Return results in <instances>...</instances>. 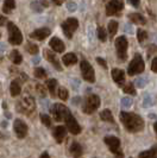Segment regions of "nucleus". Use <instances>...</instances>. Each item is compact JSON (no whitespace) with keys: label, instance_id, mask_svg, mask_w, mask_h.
I'll return each instance as SVG.
<instances>
[{"label":"nucleus","instance_id":"obj_1","mask_svg":"<svg viewBox=\"0 0 157 158\" xmlns=\"http://www.w3.org/2000/svg\"><path fill=\"white\" fill-rule=\"evenodd\" d=\"M120 121L124 125L126 130L131 133L141 132L144 128V120L136 113H129V112H121L119 114Z\"/></svg>","mask_w":157,"mask_h":158},{"label":"nucleus","instance_id":"obj_2","mask_svg":"<svg viewBox=\"0 0 157 158\" xmlns=\"http://www.w3.org/2000/svg\"><path fill=\"white\" fill-rule=\"evenodd\" d=\"M35 108H36L35 100L29 93H25L22 98V100L17 103V110L20 113L26 114V115H30L32 112L35 111Z\"/></svg>","mask_w":157,"mask_h":158},{"label":"nucleus","instance_id":"obj_3","mask_svg":"<svg viewBox=\"0 0 157 158\" xmlns=\"http://www.w3.org/2000/svg\"><path fill=\"white\" fill-rule=\"evenodd\" d=\"M7 32H8V43L12 45H19L23 43V35L22 31L18 29L15 23L7 22Z\"/></svg>","mask_w":157,"mask_h":158},{"label":"nucleus","instance_id":"obj_4","mask_svg":"<svg viewBox=\"0 0 157 158\" xmlns=\"http://www.w3.org/2000/svg\"><path fill=\"white\" fill-rule=\"evenodd\" d=\"M145 69V63L143 61V57L141 54H136L134 57V60L131 61V63L127 67V74L130 76H134L137 74H141Z\"/></svg>","mask_w":157,"mask_h":158},{"label":"nucleus","instance_id":"obj_5","mask_svg":"<svg viewBox=\"0 0 157 158\" xmlns=\"http://www.w3.org/2000/svg\"><path fill=\"white\" fill-rule=\"evenodd\" d=\"M99 107H100V98L95 94H91L85 99V102L82 106V112L86 114H92Z\"/></svg>","mask_w":157,"mask_h":158},{"label":"nucleus","instance_id":"obj_6","mask_svg":"<svg viewBox=\"0 0 157 158\" xmlns=\"http://www.w3.org/2000/svg\"><path fill=\"white\" fill-rule=\"evenodd\" d=\"M104 142L108 146L111 152L117 156V158H124V152L120 149V139L119 138L113 137V135H107L104 138Z\"/></svg>","mask_w":157,"mask_h":158},{"label":"nucleus","instance_id":"obj_7","mask_svg":"<svg viewBox=\"0 0 157 158\" xmlns=\"http://www.w3.org/2000/svg\"><path fill=\"white\" fill-rule=\"evenodd\" d=\"M114 45H116V50H117L118 58L120 61H125L127 58V45H129L125 36L118 37L116 42H114Z\"/></svg>","mask_w":157,"mask_h":158},{"label":"nucleus","instance_id":"obj_8","mask_svg":"<svg viewBox=\"0 0 157 158\" xmlns=\"http://www.w3.org/2000/svg\"><path fill=\"white\" fill-rule=\"evenodd\" d=\"M80 68H81V73H82V77L85 79V81L89 82V83H93L95 82V75H94V69L93 67L91 65V63L86 61V60H82L81 63H80Z\"/></svg>","mask_w":157,"mask_h":158},{"label":"nucleus","instance_id":"obj_9","mask_svg":"<svg viewBox=\"0 0 157 158\" xmlns=\"http://www.w3.org/2000/svg\"><path fill=\"white\" fill-rule=\"evenodd\" d=\"M124 8V0H110L106 5V15L111 16H119Z\"/></svg>","mask_w":157,"mask_h":158},{"label":"nucleus","instance_id":"obj_10","mask_svg":"<svg viewBox=\"0 0 157 158\" xmlns=\"http://www.w3.org/2000/svg\"><path fill=\"white\" fill-rule=\"evenodd\" d=\"M78 20L76 18H68L66 22L62 23V30L64 35L67 36V38L71 40L73 38V33L78 30Z\"/></svg>","mask_w":157,"mask_h":158},{"label":"nucleus","instance_id":"obj_11","mask_svg":"<svg viewBox=\"0 0 157 158\" xmlns=\"http://www.w3.org/2000/svg\"><path fill=\"white\" fill-rule=\"evenodd\" d=\"M63 121L66 123V127H67V130H68L70 133H73V135H78V133H81V126L78 125L76 119L74 118V115L71 114L70 112L66 115V118H64Z\"/></svg>","mask_w":157,"mask_h":158},{"label":"nucleus","instance_id":"obj_12","mask_svg":"<svg viewBox=\"0 0 157 158\" xmlns=\"http://www.w3.org/2000/svg\"><path fill=\"white\" fill-rule=\"evenodd\" d=\"M69 110L62 105V103H55L53 107H51V114L55 119L56 121H63L66 115L69 113Z\"/></svg>","mask_w":157,"mask_h":158},{"label":"nucleus","instance_id":"obj_13","mask_svg":"<svg viewBox=\"0 0 157 158\" xmlns=\"http://www.w3.org/2000/svg\"><path fill=\"white\" fill-rule=\"evenodd\" d=\"M13 130L16 132L17 137L19 139H23L28 135V125L24 123L22 119H16L13 124Z\"/></svg>","mask_w":157,"mask_h":158},{"label":"nucleus","instance_id":"obj_14","mask_svg":"<svg viewBox=\"0 0 157 158\" xmlns=\"http://www.w3.org/2000/svg\"><path fill=\"white\" fill-rule=\"evenodd\" d=\"M43 54H44V57H45V60H47L48 62H50L58 71L62 70V65L58 62V60H57V57H56V54H54L53 51H50V50H48V49H45V50L43 51Z\"/></svg>","mask_w":157,"mask_h":158},{"label":"nucleus","instance_id":"obj_15","mask_svg":"<svg viewBox=\"0 0 157 158\" xmlns=\"http://www.w3.org/2000/svg\"><path fill=\"white\" fill-rule=\"evenodd\" d=\"M48 36H50V29H48V27H40L30 33V37L37 40H45Z\"/></svg>","mask_w":157,"mask_h":158},{"label":"nucleus","instance_id":"obj_16","mask_svg":"<svg viewBox=\"0 0 157 158\" xmlns=\"http://www.w3.org/2000/svg\"><path fill=\"white\" fill-rule=\"evenodd\" d=\"M111 74H112V79H113V81H114L117 85L123 86V85L125 83V71L124 70L116 68V69L112 70Z\"/></svg>","mask_w":157,"mask_h":158},{"label":"nucleus","instance_id":"obj_17","mask_svg":"<svg viewBox=\"0 0 157 158\" xmlns=\"http://www.w3.org/2000/svg\"><path fill=\"white\" fill-rule=\"evenodd\" d=\"M66 135H67V127L64 126H56L53 131V135L55 138L56 143H58V144L63 142V139L66 138Z\"/></svg>","mask_w":157,"mask_h":158},{"label":"nucleus","instance_id":"obj_18","mask_svg":"<svg viewBox=\"0 0 157 158\" xmlns=\"http://www.w3.org/2000/svg\"><path fill=\"white\" fill-rule=\"evenodd\" d=\"M49 44H50V48L55 51V52H58V54H61L64 51V44H63V42L60 38H57V37H53L50 42H49Z\"/></svg>","mask_w":157,"mask_h":158},{"label":"nucleus","instance_id":"obj_19","mask_svg":"<svg viewBox=\"0 0 157 158\" xmlns=\"http://www.w3.org/2000/svg\"><path fill=\"white\" fill-rule=\"evenodd\" d=\"M70 153L74 158H80L83 153V149L78 142H73L70 145Z\"/></svg>","mask_w":157,"mask_h":158},{"label":"nucleus","instance_id":"obj_20","mask_svg":"<svg viewBox=\"0 0 157 158\" xmlns=\"http://www.w3.org/2000/svg\"><path fill=\"white\" fill-rule=\"evenodd\" d=\"M62 61L66 67H70L73 64H75L78 62V57L74 52H68L62 57Z\"/></svg>","mask_w":157,"mask_h":158},{"label":"nucleus","instance_id":"obj_21","mask_svg":"<svg viewBox=\"0 0 157 158\" xmlns=\"http://www.w3.org/2000/svg\"><path fill=\"white\" fill-rule=\"evenodd\" d=\"M10 92L12 96H18L22 92V86H20V81L19 80H13L11 82V86H10Z\"/></svg>","mask_w":157,"mask_h":158},{"label":"nucleus","instance_id":"obj_22","mask_svg":"<svg viewBox=\"0 0 157 158\" xmlns=\"http://www.w3.org/2000/svg\"><path fill=\"white\" fill-rule=\"evenodd\" d=\"M129 19L134 24H137V25H144V24L146 23V19L142 15H139V13H131V15H129Z\"/></svg>","mask_w":157,"mask_h":158},{"label":"nucleus","instance_id":"obj_23","mask_svg":"<svg viewBox=\"0 0 157 158\" xmlns=\"http://www.w3.org/2000/svg\"><path fill=\"white\" fill-rule=\"evenodd\" d=\"M16 8V1L15 0H5L4 1V5H2V12L4 13H11L13 10Z\"/></svg>","mask_w":157,"mask_h":158},{"label":"nucleus","instance_id":"obj_24","mask_svg":"<svg viewBox=\"0 0 157 158\" xmlns=\"http://www.w3.org/2000/svg\"><path fill=\"white\" fill-rule=\"evenodd\" d=\"M157 157V146H152L150 150L143 151L139 153L138 158H156Z\"/></svg>","mask_w":157,"mask_h":158},{"label":"nucleus","instance_id":"obj_25","mask_svg":"<svg viewBox=\"0 0 157 158\" xmlns=\"http://www.w3.org/2000/svg\"><path fill=\"white\" fill-rule=\"evenodd\" d=\"M10 60L12 61V63H15L16 65H19V64L23 62V57L20 55V52L18 50H12L11 54H10Z\"/></svg>","mask_w":157,"mask_h":158},{"label":"nucleus","instance_id":"obj_26","mask_svg":"<svg viewBox=\"0 0 157 158\" xmlns=\"http://www.w3.org/2000/svg\"><path fill=\"white\" fill-rule=\"evenodd\" d=\"M118 31V23L116 20H111L108 23V35H110L111 40H113V37L117 35Z\"/></svg>","mask_w":157,"mask_h":158},{"label":"nucleus","instance_id":"obj_27","mask_svg":"<svg viewBox=\"0 0 157 158\" xmlns=\"http://www.w3.org/2000/svg\"><path fill=\"white\" fill-rule=\"evenodd\" d=\"M56 86H57V81L55 79H50L47 81V87L49 89V92H50L51 98H55L56 96Z\"/></svg>","mask_w":157,"mask_h":158},{"label":"nucleus","instance_id":"obj_28","mask_svg":"<svg viewBox=\"0 0 157 158\" xmlns=\"http://www.w3.org/2000/svg\"><path fill=\"white\" fill-rule=\"evenodd\" d=\"M100 118L104 121H107V123H114V119H113V115H112V112L110 110H104V111L100 113Z\"/></svg>","mask_w":157,"mask_h":158},{"label":"nucleus","instance_id":"obj_29","mask_svg":"<svg viewBox=\"0 0 157 158\" xmlns=\"http://www.w3.org/2000/svg\"><path fill=\"white\" fill-rule=\"evenodd\" d=\"M96 33H98V38H99L100 42H105V40H107V32H106V30H105L102 26H99V27H98Z\"/></svg>","mask_w":157,"mask_h":158},{"label":"nucleus","instance_id":"obj_30","mask_svg":"<svg viewBox=\"0 0 157 158\" xmlns=\"http://www.w3.org/2000/svg\"><path fill=\"white\" fill-rule=\"evenodd\" d=\"M26 50L29 51V54H31V55H37L38 54V45L37 44H33L31 42H29L28 43V45H26Z\"/></svg>","mask_w":157,"mask_h":158},{"label":"nucleus","instance_id":"obj_31","mask_svg":"<svg viewBox=\"0 0 157 158\" xmlns=\"http://www.w3.org/2000/svg\"><path fill=\"white\" fill-rule=\"evenodd\" d=\"M123 90L127 93V94H131V95H136V89H134V85L131 83V82H129V83H126L123 86Z\"/></svg>","mask_w":157,"mask_h":158},{"label":"nucleus","instance_id":"obj_32","mask_svg":"<svg viewBox=\"0 0 157 158\" xmlns=\"http://www.w3.org/2000/svg\"><path fill=\"white\" fill-rule=\"evenodd\" d=\"M58 96H60V99L61 100H67L68 98H69V93H68V90L66 89L64 87H60L58 88Z\"/></svg>","mask_w":157,"mask_h":158},{"label":"nucleus","instance_id":"obj_33","mask_svg":"<svg viewBox=\"0 0 157 158\" xmlns=\"http://www.w3.org/2000/svg\"><path fill=\"white\" fill-rule=\"evenodd\" d=\"M137 38H138V42H144V40L148 38V32L142 30V29H138L137 30Z\"/></svg>","mask_w":157,"mask_h":158},{"label":"nucleus","instance_id":"obj_34","mask_svg":"<svg viewBox=\"0 0 157 158\" xmlns=\"http://www.w3.org/2000/svg\"><path fill=\"white\" fill-rule=\"evenodd\" d=\"M35 76L37 79H45L47 77V71L43 68H36L35 69Z\"/></svg>","mask_w":157,"mask_h":158},{"label":"nucleus","instance_id":"obj_35","mask_svg":"<svg viewBox=\"0 0 157 158\" xmlns=\"http://www.w3.org/2000/svg\"><path fill=\"white\" fill-rule=\"evenodd\" d=\"M39 118H40V121L43 123V125H45L47 127L51 126V120H50V117H49V115L44 114V113H42V114L39 115Z\"/></svg>","mask_w":157,"mask_h":158},{"label":"nucleus","instance_id":"obj_36","mask_svg":"<svg viewBox=\"0 0 157 158\" xmlns=\"http://www.w3.org/2000/svg\"><path fill=\"white\" fill-rule=\"evenodd\" d=\"M134 83H136V86L138 88L145 87V85H146V77H138V79L134 81Z\"/></svg>","mask_w":157,"mask_h":158},{"label":"nucleus","instance_id":"obj_37","mask_svg":"<svg viewBox=\"0 0 157 158\" xmlns=\"http://www.w3.org/2000/svg\"><path fill=\"white\" fill-rule=\"evenodd\" d=\"M131 105H132V100L130 98H123L121 99V107L123 108H130Z\"/></svg>","mask_w":157,"mask_h":158},{"label":"nucleus","instance_id":"obj_38","mask_svg":"<svg viewBox=\"0 0 157 158\" xmlns=\"http://www.w3.org/2000/svg\"><path fill=\"white\" fill-rule=\"evenodd\" d=\"M36 90H37V93H38L39 96H42V98H44V96L47 95V92H45L44 87L40 86V85H37V86H36Z\"/></svg>","mask_w":157,"mask_h":158},{"label":"nucleus","instance_id":"obj_39","mask_svg":"<svg viewBox=\"0 0 157 158\" xmlns=\"http://www.w3.org/2000/svg\"><path fill=\"white\" fill-rule=\"evenodd\" d=\"M152 99L150 98V96H145V99H144V102H143V106L144 107H149V106H151L152 105Z\"/></svg>","mask_w":157,"mask_h":158},{"label":"nucleus","instance_id":"obj_40","mask_svg":"<svg viewBox=\"0 0 157 158\" xmlns=\"http://www.w3.org/2000/svg\"><path fill=\"white\" fill-rule=\"evenodd\" d=\"M96 62L100 64L101 67H104V69H107V64H106V61L101 58V57H96Z\"/></svg>","mask_w":157,"mask_h":158},{"label":"nucleus","instance_id":"obj_41","mask_svg":"<svg viewBox=\"0 0 157 158\" xmlns=\"http://www.w3.org/2000/svg\"><path fill=\"white\" fill-rule=\"evenodd\" d=\"M31 6H32V10H35L36 12H42V10H43L42 7H39V6H40L39 2H32Z\"/></svg>","mask_w":157,"mask_h":158},{"label":"nucleus","instance_id":"obj_42","mask_svg":"<svg viewBox=\"0 0 157 158\" xmlns=\"http://www.w3.org/2000/svg\"><path fill=\"white\" fill-rule=\"evenodd\" d=\"M151 70L154 73H157V57H155L151 62Z\"/></svg>","mask_w":157,"mask_h":158},{"label":"nucleus","instance_id":"obj_43","mask_svg":"<svg viewBox=\"0 0 157 158\" xmlns=\"http://www.w3.org/2000/svg\"><path fill=\"white\" fill-rule=\"evenodd\" d=\"M129 2H130L132 6H134V7H138V6H139L141 0H129Z\"/></svg>","mask_w":157,"mask_h":158},{"label":"nucleus","instance_id":"obj_44","mask_svg":"<svg viewBox=\"0 0 157 158\" xmlns=\"http://www.w3.org/2000/svg\"><path fill=\"white\" fill-rule=\"evenodd\" d=\"M6 23H7V19H6V18H5L4 16H0V26L5 25Z\"/></svg>","mask_w":157,"mask_h":158},{"label":"nucleus","instance_id":"obj_45","mask_svg":"<svg viewBox=\"0 0 157 158\" xmlns=\"http://www.w3.org/2000/svg\"><path fill=\"white\" fill-rule=\"evenodd\" d=\"M39 158H50V156H49V153H48V152H43Z\"/></svg>","mask_w":157,"mask_h":158},{"label":"nucleus","instance_id":"obj_46","mask_svg":"<svg viewBox=\"0 0 157 158\" xmlns=\"http://www.w3.org/2000/svg\"><path fill=\"white\" fill-rule=\"evenodd\" d=\"M53 1H54V4H56V5H58V6H60V5H62L64 0H53Z\"/></svg>","mask_w":157,"mask_h":158},{"label":"nucleus","instance_id":"obj_47","mask_svg":"<svg viewBox=\"0 0 157 158\" xmlns=\"http://www.w3.org/2000/svg\"><path fill=\"white\" fill-rule=\"evenodd\" d=\"M154 130H155V132H156V135H157V121L154 124Z\"/></svg>","mask_w":157,"mask_h":158},{"label":"nucleus","instance_id":"obj_48","mask_svg":"<svg viewBox=\"0 0 157 158\" xmlns=\"http://www.w3.org/2000/svg\"><path fill=\"white\" fill-rule=\"evenodd\" d=\"M0 37H1V33H0Z\"/></svg>","mask_w":157,"mask_h":158}]
</instances>
